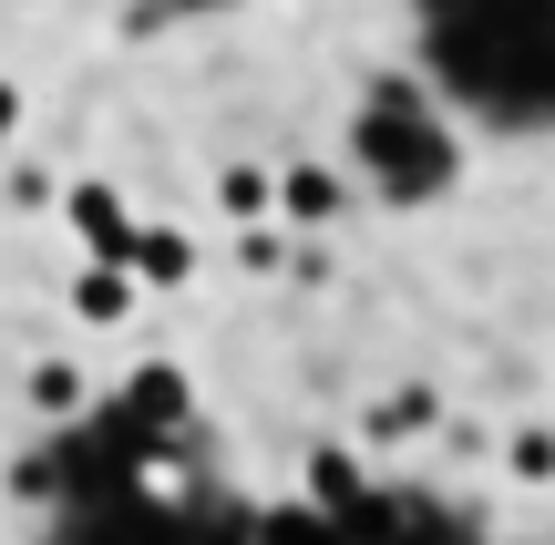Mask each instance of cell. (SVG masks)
<instances>
[{"instance_id":"obj_1","label":"cell","mask_w":555,"mask_h":545,"mask_svg":"<svg viewBox=\"0 0 555 545\" xmlns=\"http://www.w3.org/2000/svg\"><path fill=\"white\" fill-rule=\"evenodd\" d=\"M350 206H360V176L339 155H288L278 165V226H288V237H330Z\"/></svg>"},{"instance_id":"obj_2","label":"cell","mask_w":555,"mask_h":545,"mask_svg":"<svg viewBox=\"0 0 555 545\" xmlns=\"http://www.w3.org/2000/svg\"><path fill=\"white\" fill-rule=\"evenodd\" d=\"M124 278H134L144 299H185V288L206 278L196 226H176V217H134V226H124Z\"/></svg>"},{"instance_id":"obj_3","label":"cell","mask_w":555,"mask_h":545,"mask_svg":"<svg viewBox=\"0 0 555 545\" xmlns=\"http://www.w3.org/2000/svg\"><path fill=\"white\" fill-rule=\"evenodd\" d=\"M52 217H62V237H73L82 258H124L134 206H124V176H62L52 185Z\"/></svg>"},{"instance_id":"obj_4","label":"cell","mask_w":555,"mask_h":545,"mask_svg":"<svg viewBox=\"0 0 555 545\" xmlns=\"http://www.w3.org/2000/svg\"><path fill=\"white\" fill-rule=\"evenodd\" d=\"M144 309V288L124 278V258H73V278H62V320L73 329H124Z\"/></svg>"},{"instance_id":"obj_5","label":"cell","mask_w":555,"mask_h":545,"mask_svg":"<svg viewBox=\"0 0 555 545\" xmlns=\"http://www.w3.org/2000/svg\"><path fill=\"white\" fill-rule=\"evenodd\" d=\"M21 412H31V423H82V412H93V361H82V350H31Z\"/></svg>"},{"instance_id":"obj_6","label":"cell","mask_w":555,"mask_h":545,"mask_svg":"<svg viewBox=\"0 0 555 545\" xmlns=\"http://www.w3.org/2000/svg\"><path fill=\"white\" fill-rule=\"evenodd\" d=\"M433 423H442V391L433 381H391L360 412V453H412V443H433Z\"/></svg>"},{"instance_id":"obj_7","label":"cell","mask_w":555,"mask_h":545,"mask_svg":"<svg viewBox=\"0 0 555 545\" xmlns=\"http://www.w3.org/2000/svg\"><path fill=\"white\" fill-rule=\"evenodd\" d=\"M206 206H217L227 226L278 217V165L268 155H217V165H206Z\"/></svg>"},{"instance_id":"obj_8","label":"cell","mask_w":555,"mask_h":545,"mask_svg":"<svg viewBox=\"0 0 555 545\" xmlns=\"http://www.w3.org/2000/svg\"><path fill=\"white\" fill-rule=\"evenodd\" d=\"M309 505H330V515H360L371 505V473H360V453H339V443H309Z\"/></svg>"},{"instance_id":"obj_9","label":"cell","mask_w":555,"mask_h":545,"mask_svg":"<svg viewBox=\"0 0 555 545\" xmlns=\"http://www.w3.org/2000/svg\"><path fill=\"white\" fill-rule=\"evenodd\" d=\"M227 268H237V278H288V226L278 217H247V226H227Z\"/></svg>"},{"instance_id":"obj_10","label":"cell","mask_w":555,"mask_h":545,"mask_svg":"<svg viewBox=\"0 0 555 545\" xmlns=\"http://www.w3.org/2000/svg\"><path fill=\"white\" fill-rule=\"evenodd\" d=\"M545 473H555V443H545V423L525 412V423H504V484L525 494V505H545Z\"/></svg>"},{"instance_id":"obj_11","label":"cell","mask_w":555,"mask_h":545,"mask_svg":"<svg viewBox=\"0 0 555 545\" xmlns=\"http://www.w3.org/2000/svg\"><path fill=\"white\" fill-rule=\"evenodd\" d=\"M52 185H62V165H41V155H0V206H11V217H52Z\"/></svg>"},{"instance_id":"obj_12","label":"cell","mask_w":555,"mask_h":545,"mask_svg":"<svg viewBox=\"0 0 555 545\" xmlns=\"http://www.w3.org/2000/svg\"><path fill=\"white\" fill-rule=\"evenodd\" d=\"M134 412H144V423H176V412H185V371L176 361H144L134 371Z\"/></svg>"},{"instance_id":"obj_13","label":"cell","mask_w":555,"mask_h":545,"mask_svg":"<svg viewBox=\"0 0 555 545\" xmlns=\"http://www.w3.org/2000/svg\"><path fill=\"white\" fill-rule=\"evenodd\" d=\"M21 134H31V82H21V73H0V155H11Z\"/></svg>"}]
</instances>
